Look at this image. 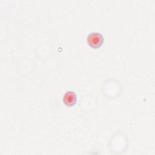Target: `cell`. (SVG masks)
<instances>
[{"label":"cell","mask_w":155,"mask_h":155,"mask_svg":"<svg viewBox=\"0 0 155 155\" xmlns=\"http://www.w3.org/2000/svg\"><path fill=\"white\" fill-rule=\"evenodd\" d=\"M87 42L91 48L97 49L103 45L104 38L103 35L99 32H91L88 35Z\"/></svg>","instance_id":"6da1fadb"},{"label":"cell","mask_w":155,"mask_h":155,"mask_svg":"<svg viewBox=\"0 0 155 155\" xmlns=\"http://www.w3.org/2000/svg\"><path fill=\"white\" fill-rule=\"evenodd\" d=\"M62 101L67 107H73L76 104L77 101L76 94L73 91H68L64 94Z\"/></svg>","instance_id":"7a4b0ae2"}]
</instances>
